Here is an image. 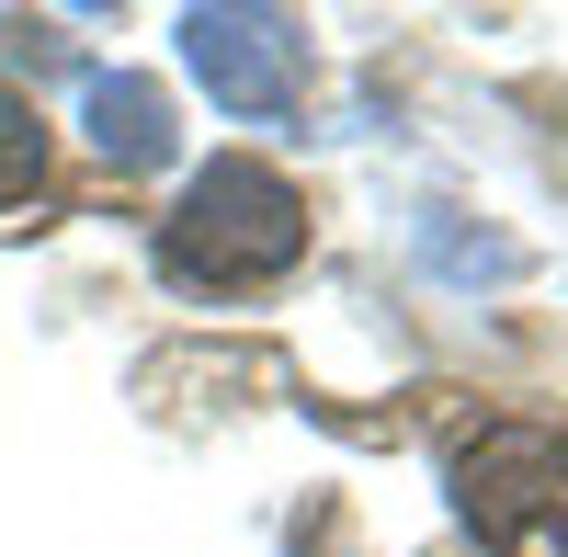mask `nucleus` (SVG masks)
Listing matches in <instances>:
<instances>
[{
	"instance_id": "7ed1b4c3",
	"label": "nucleus",
	"mask_w": 568,
	"mask_h": 557,
	"mask_svg": "<svg viewBox=\"0 0 568 557\" xmlns=\"http://www.w3.org/2000/svg\"><path fill=\"white\" fill-rule=\"evenodd\" d=\"M182 58H194V80L227 114H284L296 103V23L262 12V0H205V12H182Z\"/></svg>"
},
{
	"instance_id": "f03ea898",
	"label": "nucleus",
	"mask_w": 568,
	"mask_h": 557,
	"mask_svg": "<svg viewBox=\"0 0 568 557\" xmlns=\"http://www.w3.org/2000/svg\"><path fill=\"white\" fill-rule=\"evenodd\" d=\"M455 513L500 557H568V433L557 422H478L455 444Z\"/></svg>"
},
{
	"instance_id": "f257e3e1",
	"label": "nucleus",
	"mask_w": 568,
	"mask_h": 557,
	"mask_svg": "<svg viewBox=\"0 0 568 557\" xmlns=\"http://www.w3.org/2000/svg\"><path fill=\"white\" fill-rule=\"evenodd\" d=\"M296 251H307V205L273 160H205L194 194L160 216V273L171 285H205V296L273 285Z\"/></svg>"
},
{
	"instance_id": "39448f33",
	"label": "nucleus",
	"mask_w": 568,
	"mask_h": 557,
	"mask_svg": "<svg viewBox=\"0 0 568 557\" xmlns=\"http://www.w3.org/2000/svg\"><path fill=\"white\" fill-rule=\"evenodd\" d=\"M34 182H45V125H34V103H23V91L0 80V205H23Z\"/></svg>"
},
{
	"instance_id": "20e7f679",
	"label": "nucleus",
	"mask_w": 568,
	"mask_h": 557,
	"mask_svg": "<svg viewBox=\"0 0 568 557\" xmlns=\"http://www.w3.org/2000/svg\"><path fill=\"white\" fill-rule=\"evenodd\" d=\"M80 114H91V149H103L114 171H160L182 149V125H171V91L160 80H136V69H103L80 91Z\"/></svg>"
}]
</instances>
